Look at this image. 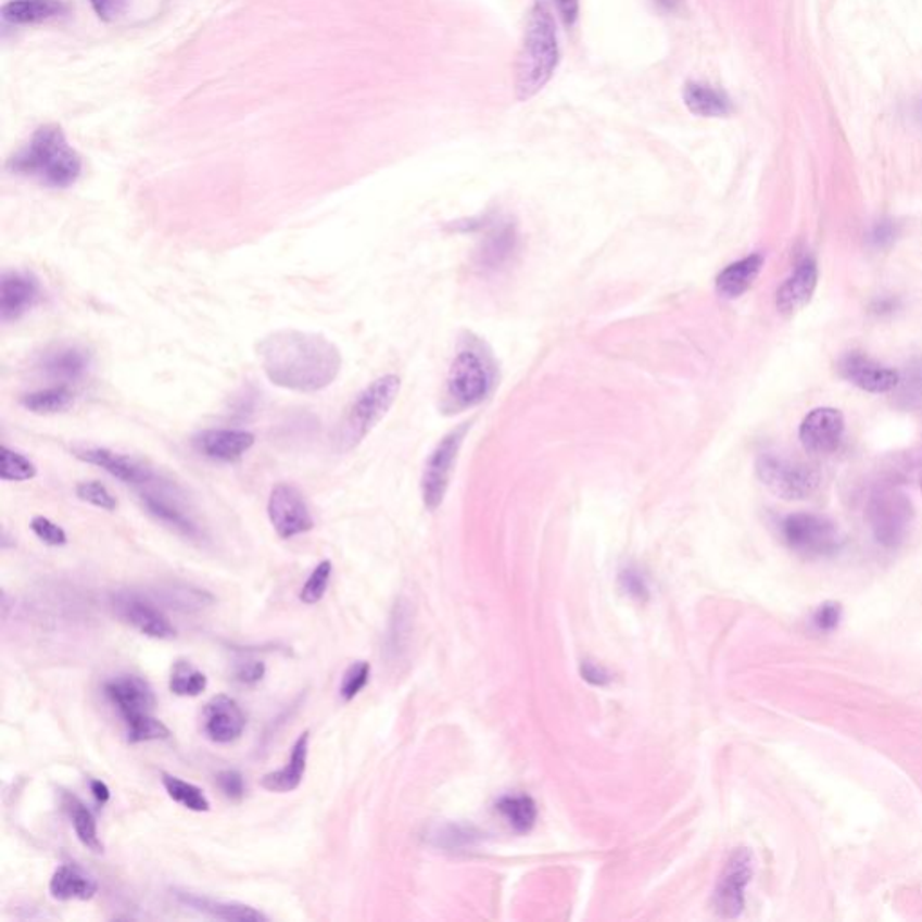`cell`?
Wrapping results in <instances>:
<instances>
[{
    "label": "cell",
    "instance_id": "6da1fadb",
    "mask_svg": "<svg viewBox=\"0 0 922 922\" xmlns=\"http://www.w3.org/2000/svg\"><path fill=\"white\" fill-rule=\"evenodd\" d=\"M262 368L270 384L312 395L332 386L343 368L338 344L323 333L281 328L256 343Z\"/></svg>",
    "mask_w": 922,
    "mask_h": 922
},
{
    "label": "cell",
    "instance_id": "7a4b0ae2",
    "mask_svg": "<svg viewBox=\"0 0 922 922\" xmlns=\"http://www.w3.org/2000/svg\"><path fill=\"white\" fill-rule=\"evenodd\" d=\"M5 169L13 175L37 180L53 190H67L78 182L84 161L59 125L37 128L26 147L13 153Z\"/></svg>",
    "mask_w": 922,
    "mask_h": 922
},
{
    "label": "cell",
    "instance_id": "3957f363",
    "mask_svg": "<svg viewBox=\"0 0 922 922\" xmlns=\"http://www.w3.org/2000/svg\"><path fill=\"white\" fill-rule=\"evenodd\" d=\"M560 64L559 33L554 11L535 0L528 13L521 49L516 62V98L530 101L550 84Z\"/></svg>",
    "mask_w": 922,
    "mask_h": 922
},
{
    "label": "cell",
    "instance_id": "277c9868",
    "mask_svg": "<svg viewBox=\"0 0 922 922\" xmlns=\"http://www.w3.org/2000/svg\"><path fill=\"white\" fill-rule=\"evenodd\" d=\"M497 382V364L483 339L465 333L449 368L443 409L458 413L480 406L492 395Z\"/></svg>",
    "mask_w": 922,
    "mask_h": 922
},
{
    "label": "cell",
    "instance_id": "5b68a950",
    "mask_svg": "<svg viewBox=\"0 0 922 922\" xmlns=\"http://www.w3.org/2000/svg\"><path fill=\"white\" fill-rule=\"evenodd\" d=\"M399 375H382L364 388L355 401L350 404L343 418L333 431V449L344 454L354 451L375 427L384 420L401 393Z\"/></svg>",
    "mask_w": 922,
    "mask_h": 922
},
{
    "label": "cell",
    "instance_id": "8992f818",
    "mask_svg": "<svg viewBox=\"0 0 922 922\" xmlns=\"http://www.w3.org/2000/svg\"><path fill=\"white\" fill-rule=\"evenodd\" d=\"M755 470L762 485L771 494L785 501L807 500L822 483V476L812 465L773 453L760 454Z\"/></svg>",
    "mask_w": 922,
    "mask_h": 922
},
{
    "label": "cell",
    "instance_id": "52a82bcc",
    "mask_svg": "<svg viewBox=\"0 0 922 922\" xmlns=\"http://www.w3.org/2000/svg\"><path fill=\"white\" fill-rule=\"evenodd\" d=\"M784 543L806 557H828L842 546V533L831 519L817 514H791L781 522Z\"/></svg>",
    "mask_w": 922,
    "mask_h": 922
},
{
    "label": "cell",
    "instance_id": "ba28073f",
    "mask_svg": "<svg viewBox=\"0 0 922 922\" xmlns=\"http://www.w3.org/2000/svg\"><path fill=\"white\" fill-rule=\"evenodd\" d=\"M458 226L464 231H483L476 264L487 273L505 269L519 251V232L508 216L487 215Z\"/></svg>",
    "mask_w": 922,
    "mask_h": 922
},
{
    "label": "cell",
    "instance_id": "9c48e42d",
    "mask_svg": "<svg viewBox=\"0 0 922 922\" xmlns=\"http://www.w3.org/2000/svg\"><path fill=\"white\" fill-rule=\"evenodd\" d=\"M138 494L148 514L155 517L159 522H163L185 538H201V528L190 510L186 508L185 500H182L185 494L180 492L179 487L163 478V475H157V478L150 481L147 487H142Z\"/></svg>",
    "mask_w": 922,
    "mask_h": 922
},
{
    "label": "cell",
    "instance_id": "30bf717a",
    "mask_svg": "<svg viewBox=\"0 0 922 922\" xmlns=\"http://www.w3.org/2000/svg\"><path fill=\"white\" fill-rule=\"evenodd\" d=\"M469 427V424H462L454 431L445 434L438 442L437 447L432 449V453L429 454V458H427L426 465H424L420 491H422L424 506L429 511L440 508L443 497L447 494L454 465H456L459 449L464 445Z\"/></svg>",
    "mask_w": 922,
    "mask_h": 922
},
{
    "label": "cell",
    "instance_id": "8fae6325",
    "mask_svg": "<svg viewBox=\"0 0 922 922\" xmlns=\"http://www.w3.org/2000/svg\"><path fill=\"white\" fill-rule=\"evenodd\" d=\"M913 521L912 501L899 491H881L869 503V522L877 543L897 548Z\"/></svg>",
    "mask_w": 922,
    "mask_h": 922
},
{
    "label": "cell",
    "instance_id": "7c38bea8",
    "mask_svg": "<svg viewBox=\"0 0 922 922\" xmlns=\"http://www.w3.org/2000/svg\"><path fill=\"white\" fill-rule=\"evenodd\" d=\"M755 859L749 849L733 850L722 867L713 891V908L722 919H737L746 905V891L754 877Z\"/></svg>",
    "mask_w": 922,
    "mask_h": 922
},
{
    "label": "cell",
    "instance_id": "4fadbf2b",
    "mask_svg": "<svg viewBox=\"0 0 922 922\" xmlns=\"http://www.w3.org/2000/svg\"><path fill=\"white\" fill-rule=\"evenodd\" d=\"M267 514L270 525L281 539H294L314 528V517L305 497L290 483L273 487L267 501Z\"/></svg>",
    "mask_w": 922,
    "mask_h": 922
},
{
    "label": "cell",
    "instance_id": "5bb4252c",
    "mask_svg": "<svg viewBox=\"0 0 922 922\" xmlns=\"http://www.w3.org/2000/svg\"><path fill=\"white\" fill-rule=\"evenodd\" d=\"M73 453L85 464L100 467L106 475H111L125 485L132 487L136 492L141 491L142 487H147L159 475L152 467L142 464L141 459L134 458L130 454L117 453L112 449L85 445V447L74 449Z\"/></svg>",
    "mask_w": 922,
    "mask_h": 922
},
{
    "label": "cell",
    "instance_id": "9a60e30c",
    "mask_svg": "<svg viewBox=\"0 0 922 922\" xmlns=\"http://www.w3.org/2000/svg\"><path fill=\"white\" fill-rule=\"evenodd\" d=\"M42 300L40 280L27 270H8L0 281V317L18 321Z\"/></svg>",
    "mask_w": 922,
    "mask_h": 922
},
{
    "label": "cell",
    "instance_id": "2e32d148",
    "mask_svg": "<svg viewBox=\"0 0 922 922\" xmlns=\"http://www.w3.org/2000/svg\"><path fill=\"white\" fill-rule=\"evenodd\" d=\"M845 432V418L834 407L812 409L800 426V442L807 453L831 454L839 447Z\"/></svg>",
    "mask_w": 922,
    "mask_h": 922
},
{
    "label": "cell",
    "instance_id": "e0dca14e",
    "mask_svg": "<svg viewBox=\"0 0 922 922\" xmlns=\"http://www.w3.org/2000/svg\"><path fill=\"white\" fill-rule=\"evenodd\" d=\"M92 357L78 344H54L38 358V368L60 384H78L89 375Z\"/></svg>",
    "mask_w": 922,
    "mask_h": 922
},
{
    "label": "cell",
    "instance_id": "ac0fdd59",
    "mask_svg": "<svg viewBox=\"0 0 922 922\" xmlns=\"http://www.w3.org/2000/svg\"><path fill=\"white\" fill-rule=\"evenodd\" d=\"M256 437L245 429H206L193 437V449L204 458L235 464L253 449Z\"/></svg>",
    "mask_w": 922,
    "mask_h": 922
},
{
    "label": "cell",
    "instance_id": "d6986e66",
    "mask_svg": "<svg viewBox=\"0 0 922 922\" xmlns=\"http://www.w3.org/2000/svg\"><path fill=\"white\" fill-rule=\"evenodd\" d=\"M103 694L125 721L141 713H152L155 707L152 686L139 675L123 674L112 678L103 685Z\"/></svg>",
    "mask_w": 922,
    "mask_h": 922
},
{
    "label": "cell",
    "instance_id": "ffe728a7",
    "mask_svg": "<svg viewBox=\"0 0 922 922\" xmlns=\"http://www.w3.org/2000/svg\"><path fill=\"white\" fill-rule=\"evenodd\" d=\"M248 717L232 697L215 696L202 713V730L216 744H231L242 737Z\"/></svg>",
    "mask_w": 922,
    "mask_h": 922
},
{
    "label": "cell",
    "instance_id": "44dd1931",
    "mask_svg": "<svg viewBox=\"0 0 922 922\" xmlns=\"http://www.w3.org/2000/svg\"><path fill=\"white\" fill-rule=\"evenodd\" d=\"M116 611L125 622L130 623L134 629H138L139 633L150 639L172 640L177 634L168 617L159 607L153 606L152 602L144 601L141 596L132 595V593L117 595Z\"/></svg>",
    "mask_w": 922,
    "mask_h": 922
},
{
    "label": "cell",
    "instance_id": "7402d4cb",
    "mask_svg": "<svg viewBox=\"0 0 922 922\" xmlns=\"http://www.w3.org/2000/svg\"><path fill=\"white\" fill-rule=\"evenodd\" d=\"M838 371L845 380L869 393H888L899 384L896 369L875 363L874 358L861 354L845 355L838 363Z\"/></svg>",
    "mask_w": 922,
    "mask_h": 922
},
{
    "label": "cell",
    "instance_id": "603a6c76",
    "mask_svg": "<svg viewBox=\"0 0 922 922\" xmlns=\"http://www.w3.org/2000/svg\"><path fill=\"white\" fill-rule=\"evenodd\" d=\"M818 267L811 258L801 260L795 273L782 283L776 292V308L782 316H795L796 312L812 300L817 290Z\"/></svg>",
    "mask_w": 922,
    "mask_h": 922
},
{
    "label": "cell",
    "instance_id": "cb8c5ba5",
    "mask_svg": "<svg viewBox=\"0 0 922 922\" xmlns=\"http://www.w3.org/2000/svg\"><path fill=\"white\" fill-rule=\"evenodd\" d=\"M175 896H177V899L182 905L191 908V910H195V912L204 913L207 918L229 922L269 921V918L265 913L260 912L256 908L242 905V902L215 901V899L197 896V894H191V892H175Z\"/></svg>",
    "mask_w": 922,
    "mask_h": 922
},
{
    "label": "cell",
    "instance_id": "d4e9b609",
    "mask_svg": "<svg viewBox=\"0 0 922 922\" xmlns=\"http://www.w3.org/2000/svg\"><path fill=\"white\" fill-rule=\"evenodd\" d=\"M65 0H10L2 5V18L11 26H35L67 15Z\"/></svg>",
    "mask_w": 922,
    "mask_h": 922
},
{
    "label": "cell",
    "instance_id": "484cf974",
    "mask_svg": "<svg viewBox=\"0 0 922 922\" xmlns=\"http://www.w3.org/2000/svg\"><path fill=\"white\" fill-rule=\"evenodd\" d=\"M762 267H765V256L760 253L749 254L746 258L733 262L717 275V294L724 300H737L759 278Z\"/></svg>",
    "mask_w": 922,
    "mask_h": 922
},
{
    "label": "cell",
    "instance_id": "4316f807",
    "mask_svg": "<svg viewBox=\"0 0 922 922\" xmlns=\"http://www.w3.org/2000/svg\"><path fill=\"white\" fill-rule=\"evenodd\" d=\"M683 103L699 117H728L733 112V101L724 90L705 81H686Z\"/></svg>",
    "mask_w": 922,
    "mask_h": 922
},
{
    "label": "cell",
    "instance_id": "83f0119b",
    "mask_svg": "<svg viewBox=\"0 0 922 922\" xmlns=\"http://www.w3.org/2000/svg\"><path fill=\"white\" fill-rule=\"evenodd\" d=\"M49 892L56 901H90L98 894V883L76 864L65 863L54 870Z\"/></svg>",
    "mask_w": 922,
    "mask_h": 922
},
{
    "label": "cell",
    "instance_id": "f1b7e54d",
    "mask_svg": "<svg viewBox=\"0 0 922 922\" xmlns=\"http://www.w3.org/2000/svg\"><path fill=\"white\" fill-rule=\"evenodd\" d=\"M308 743H311V733H301L290 754L289 762L281 770L267 773L262 779V787L273 793H290L298 790L306 771V760H308Z\"/></svg>",
    "mask_w": 922,
    "mask_h": 922
},
{
    "label": "cell",
    "instance_id": "f546056e",
    "mask_svg": "<svg viewBox=\"0 0 922 922\" xmlns=\"http://www.w3.org/2000/svg\"><path fill=\"white\" fill-rule=\"evenodd\" d=\"M62 806H64L65 812L70 814L74 833L78 836L81 845L92 852H103V844L98 836V823H96L94 814L89 807L85 806L78 796L71 795L67 791L62 793Z\"/></svg>",
    "mask_w": 922,
    "mask_h": 922
},
{
    "label": "cell",
    "instance_id": "4dcf8cb0",
    "mask_svg": "<svg viewBox=\"0 0 922 922\" xmlns=\"http://www.w3.org/2000/svg\"><path fill=\"white\" fill-rule=\"evenodd\" d=\"M496 811L510 825L511 831L519 834L530 833L538 823V804L533 801L532 796L519 795V793L501 796L496 804Z\"/></svg>",
    "mask_w": 922,
    "mask_h": 922
},
{
    "label": "cell",
    "instance_id": "1f68e13d",
    "mask_svg": "<svg viewBox=\"0 0 922 922\" xmlns=\"http://www.w3.org/2000/svg\"><path fill=\"white\" fill-rule=\"evenodd\" d=\"M21 404L24 409L35 415H59L73 407L74 391L71 386H51L22 396Z\"/></svg>",
    "mask_w": 922,
    "mask_h": 922
},
{
    "label": "cell",
    "instance_id": "d6a6232c",
    "mask_svg": "<svg viewBox=\"0 0 922 922\" xmlns=\"http://www.w3.org/2000/svg\"><path fill=\"white\" fill-rule=\"evenodd\" d=\"M207 689V678L188 659H177L169 674V691L175 696L197 697Z\"/></svg>",
    "mask_w": 922,
    "mask_h": 922
},
{
    "label": "cell",
    "instance_id": "836d02e7",
    "mask_svg": "<svg viewBox=\"0 0 922 922\" xmlns=\"http://www.w3.org/2000/svg\"><path fill=\"white\" fill-rule=\"evenodd\" d=\"M432 844L445 850L472 849L481 842V833L472 825L447 823L431 834Z\"/></svg>",
    "mask_w": 922,
    "mask_h": 922
},
{
    "label": "cell",
    "instance_id": "e575fe53",
    "mask_svg": "<svg viewBox=\"0 0 922 922\" xmlns=\"http://www.w3.org/2000/svg\"><path fill=\"white\" fill-rule=\"evenodd\" d=\"M163 785L169 798L186 807V809L195 812L210 811L212 804H210L201 787L182 781L179 776L168 775V773H163Z\"/></svg>",
    "mask_w": 922,
    "mask_h": 922
},
{
    "label": "cell",
    "instance_id": "d590c367",
    "mask_svg": "<svg viewBox=\"0 0 922 922\" xmlns=\"http://www.w3.org/2000/svg\"><path fill=\"white\" fill-rule=\"evenodd\" d=\"M37 478V465L24 454L16 453L15 449L2 445L0 449V480L2 481H29Z\"/></svg>",
    "mask_w": 922,
    "mask_h": 922
},
{
    "label": "cell",
    "instance_id": "8d00e7d4",
    "mask_svg": "<svg viewBox=\"0 0 922 922\" xmlns=\"http://www.w3.org/2000/svg\"><path fill=\"white\" fill-rule=\"evenodd\" d=\"M896 391L897 402L905 409L922 406V358L908 364L907 371L899 375Z\"/></svg>",
    "mask_w": 922,
    "mask_h": 922
},
{
    "label": "cell",
    "instance_id": "74e56055",
    "mask_svg": "<svg viewBox=\"0 0 922 922\" xmlns=\"http://www.w3.org/2000/svg\"><path fill=\"white\" fill-rule=\"evenodd\" d=\"M127 738L128 743L139 744L148 743V741H164L172 735L169 728L163 721H159L152 713H141V716L128 719Z\"/></svg>",
    "mask_w": 922,
    "mask_h": 922
},
{
    "label": "cell",
    "instance_id": "f35d334b",
    "mask_svg": "<svg viewBox=\"0 0 922 922\" xmlns=\"http://www.w3.org/2000/svg\"><path fill=\"white\" fill-rule=\"evenodd\" d=\"M333 566L330 560H321L319 565L314 568L311 577L306 579L305 585L301 588L300 601L306 606H314L317 602L323 601V596L327 593L328 584H330V579H332Z\"/></svg>",
    "mask_w": 922,
    "mask_h": 922
},
{
    "label": "cell",
    "instance_id": "ab89813d",
    "mask_svg": "<svg viewBox=\"0 0 922 922\" xmlns=\"http://www.w3.org/2000/svg\"><path fill=\"white\" fill-rule=\"evenodd\" d=\"M618 584L620 590L636 602H647L651 596V588H648V579L643 573L642 568L636 565L623 566L618 573Z\"/></svg>",
    "mask_w": 922,
    "mask_h": 922
},
{
    "label": "cell",
    "instance_id": "60d3db41",
    "mask_svg": "<svg viewBox=\"0 0 922 922\" xmlns=\"http://www.w3.org/2000/svg\"><path fill=\"white\" fill-rule=\"evenodd\" d=\"M76 496L84 503L101 508V510L114 511L117 508V500L109 489L100 481H81L76 487Z\"/></svg>",
    "mask_w": 922,
    "mask_h": 922
},
{
    "label": "cell",
    "instance_id": "b9f144b4",
    "mask_svg": "<svg viewBox=\"0 0 922 922\" xmlns=\"http://www.w3.org/2000/svg\"><path fill=\"white\" fill-rule=\"evenodd\" d=\"M369 674H371V667H369L368 661H355L344 672L341 686H339V694L343 697V702H352V699H355L366 689Z\"/></svg>",
    "mask_w": 922,
    "mask_h": 922
},
{
    "label": "cell",
    "instance_id": "7bdbcfd3",
    "mask_svg": "<svg viewBox=\"0 0 922 922\" xmlns=\"http://www.w3.org/2000/svg\"><path fill=\"white\" fill-rule=\"evenodd\" d=\"M168 601L182 611H195V609H202V607L210 606L215 602V598L207 591L191 590V588L168 591Z\"/></svg>",
    "mask_w": 922,
    "mask_h": 922
},
{
    "label": "cell",
    "instance_id": "ee69618b",
    "mask_svg": "<svg viewBox=\"0 0 922 922\" xmlns=\"http://www.w3.org/2000/svg\"><path fill=\"white\" fill-rule=\"evenodd\" d=\"M31 530L48 546L59 548V546H65L67 544V533H65L64 528L59 527L56 522L51 521L48 517H33Z\"/></svg>",
    "mask_w": 922,
    "mask_h": 922
},
{
    "label": "cell",
    "instance_id": "f6af8a7d",
    "mask_svg": "<svg viewBox=\"0 0 922 922\" xmlns=\"http://www.w3.org/2000/svg\"><path fill=\"white\" fill-rule=\"evenodd\" d=\"M842 618H844L842 606L836 602H825L812 615V626L820 633H833L834 629H838Z\"/></svg>",
    "mask_w": 922,
    "mask_h": 922
},
{
    "label": "cell",
    "instance_id": "bcb514c9",
    "mask_svg": "<svg viewBox=\"0 0 922 922\" xmlns=\"http://www.w3.org/2000/svg\"><path fill=\"white\" fill-rule=\"evenodd\" d=\"M216 785L224 793L227 800L240 801L245 796V779L242 773L237 770H224L216 775Z\"/></svg>",
    "mask_w": 922,
    "mask_h": 922
},
{
    "label": "cell",
    "instance_id": "7dc6e473",
    "mask_svg": "<svg viewBox=\"0 0 922 922\" xmlns=\"http://www.w3.org/2000/svg\"><path fill=\"white\" fill-rule=\"evenodd\" d=\"M265 672H267V669H265L264 661L243 659V661H238L237 667L232 670V675L240 685L254 686L264 680Z\"/></svg>",
    "mask_w": 922,
    "mask_h": 922
},
{
    "label": "cell",
    "instance_id": "c3c4849f",
    "mask_svg": "<svg viewBox=\"0 0 922 922\" xmlns=\"http://www.w3.org/2000/svg\"><path fill=\"white\" fill-rule=\"evenodd\" d=\"M96 15L103 22H114L127 11V0H89Z\"/></svg>",
    "mask_w": 922,
    "mask_h": 922
},
{
    "label": "cell",
    "instance_id": "681fc988",
    "mask_svg": "<svg viewBox=\"0 0 922 922\" xmlns=\"http://www.w3.org/2000/svg\"><path fill=\"white\" fill-rule=\"evenodd\" d=\"M580 674L590 685L604 686L611 681V674L604 667L595 664V661H590V659H585L580 665Z\"/></svg>",
    "mask_w": 922,
    "mask_h": 922
},
{
    "label": "cell",
    "instance_id": "f907efd6",
    "mask_svg": "<svg viewBox=\"0 0 922 922\" xmlns=\"http://www.w3.org/2000/svg\"><path fill=\"white\" fill-rule=\"evenodd\" d=\"M554 2L566 26H574L579 21L580 0H554Z\"/></svg>",
    "mask_w": 922,
    "mask_h": 922
},
{
    "label": "cell",
    "instance_id": "816d5d0a",
    "mask_svg": "<svg viewBox=\"0 0 922 922\" xmlns=\"http://www.w3.org/2000/svg\"><path fill=\"white\" fill-rule=\"evenodd\" d=\"M896 237V229L892 226V222H881L877 226L874 227V231L870 235V240L875 243V245H886V243H891Z\"/></svg>",
    "mask_w": 922,
    "mask_h": 922
},
{
    "label": "cell",
    "instance_id": "f5cc1de1",
    "mask_svg": "<svg viewBox=\"0 0 922 922\" xmlns=\"http://www.w3.org/2000/svg\"><path fill=\"white\" fill-rule=\"evenodd\" d=\"M90 793H92L94 800L98 801L100 806H105L106 801L111 800V790H109V785H106L105 782L92 779V781H90Z\"/></svg>",
    "mask_w": 922,
    "mask_h": 922
},
{
    "label": "cell",
    "instance_id": "db71d44e",
    "mask_svg": "<svg viewBox=\"0 0 922 922\" xmlns=\"http://www.w3.org/2000/svg\"><path fill=\"white\" fill-rule=\"evenodd\" d=\"M656 2H658L661 8H665V10L672 11L680 5L681 0H656Z\"/></svg>",
    "mask_w": 922,
    "mask_h": 922
}]
</instances>
